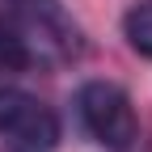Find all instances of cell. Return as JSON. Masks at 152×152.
Returning <instances> with one entry per match:
<instances>
[{
    "instance_id": "1",
    "label": "cell",
    "mask_w": 152,
    "mask_h": 152,
    "mask_svg": "<svg viewBox=\"0 0 152 152\" xmlns=\"http://www.w3.org/2000/svg\"><path fill=\"white\" fill-rule=\"evenodd\" d=\"M76 114H80L85 131L102 148L123 152V148L135 144V135H140L135 106H131V97L114 80H85L80 93H76Z\"/></svg>"
},
{
    "instance_id": "2",
    "label": "cell",
    "mask_w": 152,
    "mask_h": 152,
    "mask_svg": "<svg viewBox=\"0 0 152 152\" xmlns=\"http://www.w3.org/2000/svg\"><path fill=\"white\" fill-rule=\"evenodd\" d=\"M0 135L17 152H55V144H59V118L30 89L0 85Z\"/></svg>"
},
{
    "instance_id": "3",
    "label": "cell",
    "mask_w": 152,
    "mask_h": 152,
    "mask_svg": "<svg viewBox=\"0 0 152 152\" xmlns=\"http://www.w3.org/2000/svg\"><path fill=\"white\" fill-rule=\"evenodd\" d=\"M30 47H26V34L13 17H0V72H21L30 68Z\"/></svg>"
},
{
    "instance_id": "4",
    "label": "cell",
    "mask_w": 152,
    "mask_h": 152,
    "mask_svg": "<svg viewBox=\"0 0 152 152\" xmlns=\"http://www.w3.org/2000/svg\"><path fill=\"white\" fill-rule=\"evenodd\" d=\"M123 38H127V47L135 51V55L152 59V0L135 4V9L123 17Z\"/></svg>"
},
{
    "instance_id": "5",
    "label": "cell",
    "mask_w": 152,
    "mask_h": 152,
    "mask_svg": "<svg viewBox=\"0 0 152 152\" xmlns=\"http://www.w3.org/2000/svg\"><path fill=\"white\" fill-rule=\"evenodd\" d=\"M0 4H9V9H13V4H17V0H0Z\"/></svg>"
}]
</instances>
